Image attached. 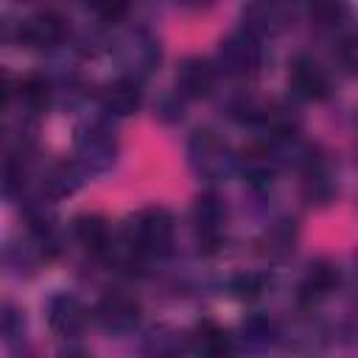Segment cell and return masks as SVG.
Listing matches in <instances>:
<instances>
[{"mask_svg": "<svg viewBox=\"0 0 358 358\" xmlns=\"http://www.w3.org/2000/svg\"><path fill=\"white\" fill-rule=\"evenodd\" d=\"M302 196L308 204H327L336 196V182L330 176V171L324 168V162L319 157H308L305 159V179H302Z\"/></svg>", "mask_w": 358, "mask_h": 358, "instance_id": "7c38bea8", "label": "cell"}, {"mask_svg": "<svg viewBox=\"0 0 358 358\" xmlns=\"http://www.w3.org/2000/svg\"><path fill=\"white\" fill-rule=\"evenodd\" d=\"M179 352H182L179 338L171 330H154L145 341V355L148 358H179Z\"/></svg>", "mask_w": 358, "mask_h": 358, "instance_id": "ffe728a7", "label": "cell"}, {"mask_svg": "<svg viewBox=\"0 0 358 358\" xmlns=\"http://www.w3.org/2000/svg\"><path fill=\"white\" fill-rule=\"evenodd\" d=\"M78 185H81V171L76 165H70V162H59L48 176V187H53L59 196L73 193Z\"/></svg>", "mask_w": 358, "mask_h": 358, "instance_id": "44dd1931", "label": "cell"}, {"mask_svg": "<svg viewBox=\"0 0 358 358\" xmlns=\"http://www.w3.org/2000/svg\"><path fill=\"white\" fill-rule=\"evenodd\" d=\"M241 168H243L246 182H252V185H268L271 176H274V165H271V157H268L266 148H249V151H243Z\"/></svg>", "mask_w": 358, "mask_h": 358, "instance_id": "e0dca14e", "label": "cell"}, {"mask_svg": "<svg viewBox=\"0 0 358 358\" xmlns=\"http://www.w3.org/2000/svg\"><path fill=\"white\" fill-rule=\"evenodd\" d=\"M70 34V22L62 11L56 8H39L34 11L28 20L20 22V42L28 48H53L59 42H64V36Z\"/></svg>", "mask_w": 358, "mask_h": 358, "instance_id": "277c9868", "label": "cell"}, {"mask_svg": "<svg viewBox=\"0 0 358 358\" xmlns=\"http://www.w3.org/2000/svg\"><path fill=\"white\" fill-rule=\"evenodd\" d=\"M73 235L81 243V249H87L92 255H98V252H103L109 246V227H106V221L101 215H90V213L78 215L73 221Z\"/></svg>", "mask_w": 358, "mask_h": 358, "instance_id": "2e32d148", "label": "cell"}, {"mask_svg": "<svg viewBox=\"0 0 358 358\" xmlns=\"http://www.w3.org/2000/svg\"><path fill=\"white\" fill-rule=\"evenodd\" d=\"M140 103H143V92L134 78H115L101 90V106L106 115L129 117L140 109Z\"/></svg>", "mask_w": 358, "mask_h": 358, "instance_id": "30bf717a", "label": "cell"}, {"mask_svg": "<svg viewBox=\"0 0 358 358\" xmlns=\"http://www.w3.org/2000/svg\"><path fill=\"white\" fill-rule=\"evenodd\" d=\"M131 232V246L145 255V252H165L173 241V215L165 207H148L140 210L129 227Z\"/></svg>", "mask_w": 358, "mask_h": 358, "instance_id": "7a4b0ae2", "label": "cell"}, {"mask_svg": "<svg viewBox=\"0 0 358 358\" xmlns=\"http://www.w3.org/2000/svg\"><path fill=\"white\" fill-rule=\"evenodd\" d=\"M193 350L201 358H229L232 352V336L218 327L215 322H201L193 330Z\"/></svg>", "mask_w": 358, "mask_h": 358, "instance_id": "5bb4252c", "label": "cell"}, {"mask_svg": "<svg viewBox=\"0 0 358 358\" xmlns=\"http://www.w3.org/2000/svg\"><path fill=\"white\" fill-rule=\"evenodd\" d=\"M215 84V70L204 59H185L179 73H176V87L187 98H204L210 95Z\"/></svg>", "mask_w": 358, "mask_h": 358, "instance_id": "8fae6325", "label": "cell"}, {"mask_svg": "<svg viewBox=\"0 0 358 358\" xmlns=\"http://www.w3.org/2000/svg\"><path fill=\"white\" fill-rule=\"evenodd\" d=\"M62 358H90L87 352H81V350H70V352H64Z\"/></svg>", "mask_w": 358, "mask_h": 358, "instance_id": "d4e9b609", "label": "cell"}, {"mask_svg": "<svg viewBox=\"0 0 358 358\" xmlns=\"http://www.w3.org/2000/svg\"><path fill=\"white\" fill-rule=\"evenodd\" d=\"M294 243H296V221L294 218H280L257 241L260 255H266V257H285L294 252Z\"/></svg>", "mask_w": 358, "mask_h": 358, "instance_id": "9a60e30c", "label": "cell"}, {"mask_svg": "<svg viewBox=\"0 0 358 358\" xmlns=\"http://www.w3.org/2000/svg\"><path fill=\"white\" fill-rule=\"evenodd\" d=\"M288 84L294 90V95L305 98V101H322L330 92V81L327 73L308 56H296L288 73Z\"/></svg>", "mask_w": 358, "mask_h": 358, "instance_id": "ba28073f", "label": "cell"}, {"mask_svg": "<svg viewBox=\"0 0 358 358\" xmlns=\"http://www.w3.org/2000/svg\"><path fill=\"white\" fill-rule=\"evenodd\" d=\"M115 154H117V145H115V137L106 126L90 123V126L78 129V134H76V159L84 171L101 173V171L112 168Z\"/></svg>", "mask_w": 358, "mask_h": 358, "instance_id": "3957f363", "label": "cell"}, {"mask_svg": "<svg viewBox=\"0 0 358 358\" xmlns=\"http://www.w3.org/2000/svg\"><path fill=\"white\" fill-rule=\"evenodd\" d=\"M159 50L154 45V39H145V36H129V59L126 64L129 67H140V70H151V64L157 62Z\"/></svg>", "mask_w": 358, "mask_h": 358, "instance_id": "d6986e66", "label": "cell"}, {"mask_svg": "<svg viewBox=\"0 0 358 358\" xmlns=\"http://www.w3.org/2000/svg\"><path fill=\"white\" fill-rule=\"evenodd\" d=\"M347 17V6L341 3H313L310 6V20L319 28H336Z\"/></svg>", "mask_w": 358, "mask_h": 358, "instance_id": "7402d4cb", "label": "cell"}, {"mask_svg": "<svg viewBox=\"0 0 358 358\" xmlns=\"http://www.w3.org/2000/svg\"><path fill=\"white\" fill-rule=\"evenodd\" d=\"M95 316L109 333H129L140 322V302L131 294L109 291L95 305Z\"/></svg>", "mask_w": 358, "mask_h": 358, "instance_id": "52a82bcc", "label": "cell"}, {"mask_svg": "<svg viewBox=\"0 0 358 358\" xmlns=\"http://www.w3.org/2000/svg\"><path fill=\"white\" fill-rule=\"evenodd\" d=\"M232 291L238 299H255L263 291V277L260 274H238L232 280Z\"/></svg>", "mask_w": 358, "mask_h": 358, "instance_id": "603a6c76", "label": "cell"}, {"mask_svg": "<svg viewBox=\"0 0 358 358\" xmlns=\"http://www.w3.org/2000/svg\"><path fill=\"white\" fill-rule=\"evenodd\" d=\"M218 64L229 76L255 73L260 64V45L252 31H235L218 45Z\"/></svg>", "mask_w": 358, "mask_h": 358, "instance_id": "8992f818", "label": "cell"}, {"mask_svg": "<svg viewBox=\"0 0 358 358\" xmlns=\"http://www.w3.org/2000/svg\"><path fill=\"white\" fill-rule=\"evenodd\" d=\"M227 215H229L227 201L215 190L199 193V199L193 204V227H196L199 246H204L207 252H213L221 243V232H224Z\"/></svg>", "mask_w": 358, "mask_h": 358, "instance_id": "5b68a950", "label": "cell"}, {"mask_svg": "<svg viewBox=\"0 0 358 358\" xmlns=\"http://www.w3.org/2000/svg\"><path fill=\"white\" fill-rule=\"evenodd\" d=\"M20 98L31 112H45L50 103V84L42 76H28L20 81Z\"/></svg>", "mask_w": 358, "mask_h": 358, "instance_id": "ac0fdd59", "label": "cell"}, {"mask_svg": "<svg viewBox=\"0 0 358 358\" xmlns=\"http://www.w3.org/2000/svg\"><path fill=\"white\" fill-rule=\"evenodd\" d=\"M48 324L59 336H76L87 324V308L70 294H56L48 302Z\"/></svg>", "mask_w": 358, "mask_h": 358, "instance_id": "9c48e42d", "label": "cell"}, {"mask_svg": "<svg viewBox=\"0 0 358 358\" xmlns=\"http://www.w3.org/2000/svg\"><path fill=\"white\" fill-rule=\"evenodd\" d=\"M338 285V268L327 260H316L308 266L302 282H299V296L302 302H316L322 296H327L330 291H336Z\"/></svg>", "mask_w": 358, "mask_h": 358, "instance_id": "4fadbf2b", "label": "cell"}, {"mask_svg": "<svg viewBox=\"0 0 358 358\" xmlns=\"http://www.w3.org/2000/svg\"><path fill=\"white\" fill-rule=\"evenodd\" d=\"M338 62L350 73H358V34H350L338 42Z\"/></svg>", "mask_w": 358, "mask_h": 358, "instance_id": "cb8c5ba5", "label": "cell"}, {"mask_svg": "<svg viewBox=\"0 0 358 358\" xmlns=\"http://www.w3.org/2000/svg\"><path fill=\"white\" fill-rule=\"evenodd\" d=\"M187 154H190V162H193L196 173L204 176V179H213V182L229 176V171L235 165L229 148L210 129H199V131L190 134Z\"/></svg>", "mask_w": 358, "mask_h": 358, "instance_id": "6da1fadb", "label": "cell"}]
</instances>
